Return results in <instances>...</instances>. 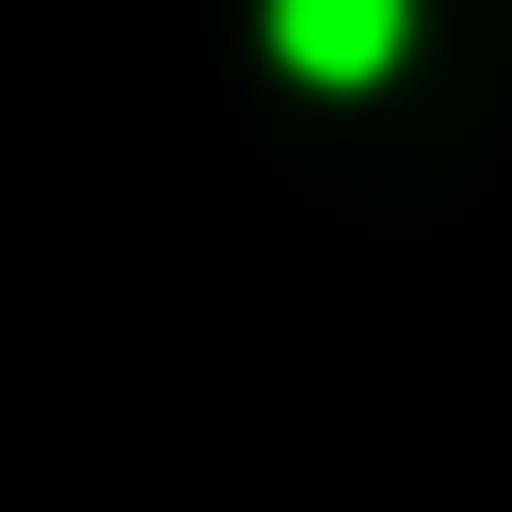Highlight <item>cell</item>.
Returning a JSON list of instances; mask_svg holds the SVG:
<instances>
[{
	"label": "cell",
	"instance_id": "1",
	"mask_svg": "<svg viewBox=\"0 0 512 512\" xmlns=\"http://www.w3.org/2000/svg\"><path fill=\"white\" fill-rule=\"evenodd\" d=\"M400 32H416L400 0H272V48H288L304 80H384Z\"/></svg>",
	"mask_w": 512,
	"mask_h": 512
}]
</instances>
